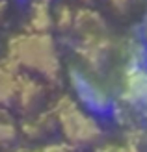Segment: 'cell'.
I'll list each match as a JSON object with an SVG mask.
<instances>
[{
    "label": "cell",
    "instance_id": "cell-8",
    "mask_svg": "<svg viewBox=\"0 0 147 152\" xmlns=\"http://www.w3.org/2000/svg\"><path fill=\"white\" fill-rule=\"evenodd\" d=\"M21 76V69L7 56L0 59V108L15 104Z\"/></svg>",
    "mask_w": 147,
    "mask_h": 152
},
{
    "label": "cell",
    "instance_id": "cell-9",
    "mask_svg": "<svg viewBox=\"0 0 147 152\" xmlns=\"http://www.w3.org/2000/svg\"><path fill=\"white\" fill-rule=\"evenodd\" d=\"M56 117H54L52 110L50 111H41V113H32L30 117H26L21 124V132L24 137L37 141L43 139L47 135L52 134V130L56 128Z\"/></svg>",
    "mask_w": 147,
    "mask_h": 152
},
{
    "label": "cell",
    "instance_id": "cell-14",
    "mask_svg": "<svg viewBox=\"0 0 147 152\" xmlns=\"http://www.w3.org/2000/svg\"><path fill=\"white\" fill-rule=\"evenodd\" d=\"M108 4L117 13H125L130 10V6H132V0H108Z\"/></svg>",
    "mask_w": 147,
    "mask_h": 152
},
{
    "label": "cell",
    "instance_id": "cell-11",
    "mask_svg": "<svg viewBox=\"0 0 147 152\" xmlns=\"http://www.w3.org/2000/svg\"><path fill=\"white\" fill-rule=\"evenodd\" d=\"M75 13L76 10L71 7L69 4H60L52 10V19H54V28L60 32H69L73 30V22H75Z\"/></svg>",
    "mask_w": 147,
    "mask_h": 152
},
{
    "label": "cell",
    "instance_id": "cell-18",
    "mask_svg": "<svg viewBox=\"0 0 147 152\" xmlns=\"http://www.w3.org/2000/svg\"><path fill=\"white\" fill-rule=\"evenodd\" d=\"M13 152H32V150H28V148H15Z\"/></svg>",
    "mask_w": 147,
    "mask_h": 152
},
{
    "label": "cell",
    "instance_id": "cell-6",
    "mask_svg": "<svg viewBox=\"0 0 147 152\" xmlns=\"http://www.w3.org/2000/svg\"><path fill=\"white\" fill-rule=\"evenodd\" d=\"M73 32L76 34L78 41L84 39H95V37L108 35V26L103 15L97 13L91 7H78L75 13L73 22Z\"/></svg>",
    "mask_w": 147,
    "mask_h": 152
},
{
    "label": "cell",
    "instance_id": "cell-12",
    "mask_svg": "<svg viewBox=\"0 0 147 152\" xmlns=\"http://www.w3.org/2000/svg\"><path fill=\"white\" fill-rule=\"evenodd\" d=\"M17 126H15V123L2 113V117H0V148L4 147H10L15 143V139H17Z\"/></svg>",
    "mask_w": 147,
    "mask_h": 152
},
{
    "label": "cell",
    "instance_id": "cell-5",
    "mask_svg": "<svg viewBox=\"0 0 147 152\" xmlns=\"http://www.w3.org/2000/svg\"><path fill=\"white\" fill-rule=\"evenodd\" d=\"M121 96L125 104H147V67L127 65L121 82Z\"/></svg>",
    "mask_w": 147,
    "mask_h": 152
},
{
    "label": "cell",
    "instance_id": "cell-17",
    "mask_svg": "<svg viewBox=\"0 0 147 152\" xmlns=\"http://www.w3.org/2000/svg\"><path fill=\"white\" fill-rule=\"evenodd\" d=\"M52 0H30V4H43V6H50Z\"/></svg>",
    "mask_w": 147,
    "mask_h": 152
},
{
    "label": "cell",
    "instance_id": "cell-7",
    "mask_svg": "<svg viewBox=\"0 0 147 152\" xmlns=\"http://www.w3.org/2000/svg\"><path fill=\"white\" fill-rule=\"evenodd\" d=\"M45 100V86L41 80L32 78V76L22 74L21 82H19V91H17V98L15 104L21 108V111L32 115L39 110V106Z\"/></svg>",
    "mask_w": 147,
    "mask_h": 152
},
{
    "label": "cell",
    "instance_id": "cell-10",
    "mask_svg": "<svg viewBox=\"0 0 147 152\" xmlns=\"http://www.w3.org/2000/svg\"><path fill=\"white\" fill-rule=\"evenodd\" d=\"M26 28L32 34H50V30L54 28L50 6L30 4L28 17H26Z\"/></svg>",
    "mask_w": 147,
    "mask_h": 152
},
{
    "label": "cell",
    "instance_id": "cell-15",
    "mask_svg": "<svg viewBox=\"0 0 147 152\" xmlns=\"http://www.w3.org/2000/svg\"><path fill=\"white\" fill-rule=\"evenodd\" d=\"M97 152H130L125 145H115V143H108V145H103Z\"/></svg>",
    "mask_w": 147,
    "mask_h": 152
},
{
    "label": "cell",
    "instance_id": "cell-13",
    "mask_svg": "<svg viewBox=\"0 0 147 152\" xmlns=\"http://www.w3.org/2000/svg\"><path fill=\"white\" fill-rule=\"evenodd\" d=\"M32 152H73V150L67 143H49V145H43Z\"/></svg>",
    "mask_w": 147,
    "mask_h": 152
},
{
    "label": "cell",
    "instance_id": "cell-19",
    "mask_svg": "<svg viewBox=\"0 0 147 152\" xmlns=\"http://www.w3.org/2000/svg\"><path fill=\"white\" fill-rule=\"evenodd\" d=\"M76 2H89V0H76Z\"/></svg>",
    "mask_w": 147,
    "mask_h": 152
},
{
    "label": "cell",
    "instance_id": "cell-4",
    "mask_svg": "<svg viewBox=\"0 0 147 152\" xmlns=\"http://www.w3.org/2000/svg\"><path fill=\"white\" fill-rule=\"evenodd\" d=\"M114 41L110 35L104 37H95V39H84L76 43V54L80 61L86 65L88 72H100L108 65L110 58L114 54Z\"/></svg>",
    "mask_w": 147,
    "mask_h": 152
},
{
    "label": "cell",
    "instance_id": "cell-2",
    "mask_svg": "<svg viewBox=\"0 0 147 152\" xmlns=\"http://www.w3.org/2000/svg\"><path fill=\"white\" fill-rule=\"evenodd\" d=\"M52 113L64 137L73 147L93 145L103 135V128L95 121V117L82 110L76 98H73L71 95H61L54 102Z\"/></svg>",
    "mask_w": 147,
    "mask_h": 152
},
{
    "label": "cell",
    "instance_id": "cell-16",
    "mask_svg": "<svg viewBox=\"0 0 147 152\" xmlns=\"http://www.w3.org/2000/svg\"><path fill=\"white\" fill-rule=\"evenodd\" d=\"M4 15H6V2H4V0H0V22H2Z\"/></svg>",
    "mask_w": 147,
    "mask_h": 152
},
{
    "label": "cell",
    "instance_id": "cell-1",
    "mask_svg": "<svg viewBox=\"0 0 147 152\" xmlns=\"http://www.w3.org/2000/svg\"><path fill=\"white\" fill-rule=\"evenodd\" d=\"M7 58L19 67L35 72L47 82L60 78L61 63L56 41L50 34H19L7 41Z\"/></svg>",
    "mask_w": 147,
    "mask_h": 152
},
{
    "label": "cell",
    "instance_id": "cell-3",
    "mask_svg": "<svg viewBox=\"0 0 147 152\" xmlns=\"http://www.w3.org/2000/svg\"><path fill=\"white\" fill-rule=\"evenodd\" d=\"M69 82L73 86V91L76 98L93 111H106L112 106V96L108 89L95 80L88 71H82L78 67L69 69Z\"/></svg>",
    "mask_w": 147,
    "mask_h": 152
}]
</instances>
